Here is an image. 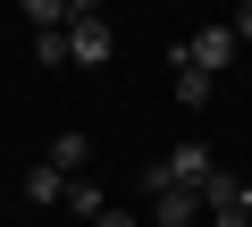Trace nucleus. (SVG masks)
I'll use <instances>...</instances> for the list:
<instances>
[{
    "instance_id": "nucleus-1",
    "label": "nucleus",
    "mask_w": 252,
    "mask_h": 227,
    "mask_svg": "<svg viewBox=\"0 0 252 227\" xmlns=\"http://www.w3.org/2000/svg\"><path fill=\"white\" fill-rule=\"evenodd\" d=\"M202 210H210V227H252V185H244V177H227V168H210Z\"/></svg>"
},
{
    "instance_id": "nucleus-2",
    "label": "nucleus",
    "mask_w": 252,
    "mask_h": 227,
    "mask_svg": "<svg viewBox=\"0 0 252 227\" xmlns=\"http://www.w3.org/2000/svg\"><path fill=\"white\" fill-rule=\"evenodd\" d=\"M235 59V26H202L193 42H177V67H202V76H219Z\"/></svg>"
},
{
    "instance_id": "nucleus-3",
    "label": "nucleus",
    "mask_w": 252,
    "mask_h": 227,
    "mask_svg": "<svg viewBox=\"0 0 252 227\" xmlns=\"http://www.w3.org/2000/svg\"><path fill=\"white\" fill-rule=\"evenodd\" d=\"M109 59V17H67V67H101Z\"/></svg>"
},
{
    "instance_id": "nucleus-4",
    "label": "nucleus",
    "mask_w": 252,
    "mask_h": 227,
    "mask_svg": "<svg viewBox=\"0 0 252 227\" xmlns=\"http://www.w3.org/2000/svg\"><path fill=\"white\" fill-rule=\"evenodd\" d=\"M152 219H160V227H193V219H202V194H193V185H168V194H152Z\"/></svg>"
},
{
    "instance_id": "nucleus-5",
    "label": "nucleus",
    "mask_w": 252,
    "mask_h": 227,
    "mask_svg": "<svg viewBox=\"0 0 252 227\" xmlns=\"http://www.w3.org/2000/svg\"><path fill=\"white\" fill-rule=\"evenodd\" d=\"M160 168H168V177H177V185H193V194H202V185H210V152H202V143H177V152H168V160H160Z\"/></svg>"
},
{
    "instance_id": "nucleus-6",
    "label": "nucleus",
    "mask_w": 252,
    "mask_h": 227,
    "mask_svg": "<svg viewBox=\"0 0 252 227\" xmlns=\"http://www.w3.org/2000/svg\"><path fill=\"white\" fill-rule=\"evenodd\" d=\"M59 202H67V210H76V219H84V227H93V219H101V210H109V194H101V185H93V177H67V194H59Z\"/></svg>"
},
{
    "instance_id": "nucleus-7",
    "label": "nucleus",
    "mask_w": 252,
    "mask_h": 227,
    "mask_svg": "<svg viewBox=\"0 0 252 227\" xmlns=\"http://www.w3.org/2000/svg\"><path fill=\"white\" fill-rule=\"evenodd\" d=\"M59 194H67V177H59L51 160H34V168H26V202H59Z\"/></svg>"
},
{
    "instance_id": "nucleus-8",
    "label": "nucleus",
    "mask_w": 252,
    "mask_h": 227,
    "mask_svg": "<svg viewBox=\"0 0 252 227\" xmlns=\"http://www.w3.org/2000/svg\"><path fill=\"white\" fill-rule=\"evenodd\" d=\"M34 59H42V67H67V26H42V34H34Z\"/></svg>"
},
{
    "instance_id": "nucleus-9",
    "label": "nucleus",
    "mask_w": 252,
    "mask_h": 227,
    "mask_svg": "<svg viewBox=\"0 0 252 227\" xmlns=\"http://www.w3.org/2000/svg\"><path fill=\"white\" fill-rule=\"evenodd\" d=\"M51 168H59V177H84V135H59V143H51Z\"/></svg>"
},
{
    "instance_id": "nucleus-10",
    "label": "nucleus",
    "mask_w": 252,
    "mask_h": 227,
    "mask_svg": "<svg viewBox=\"0 0 252 227\" xmlns=\"http://www.w3.org/2000/svg\"><path fill=\"white\" fill-rule=\"evenodd\" d=\"M17 9H26L34 34H42V26H67V0H17Z\"/></svg>"
},
{
    "instance_id": "nucleus-11",
    "label": "nucleus",
    "mask_w": 252,
    "mask_h": 227,
    "mask_svg": "<svg viewBox=\"0 0 252 227\" xmlns=\"http://www.w3.org/2000/svg\"><path fill=\"white\" fill-rule=\"evenodd\" d=\"M177 101L202 109V101H210V76H202V67H177Z\"/></svg>"
},
{
    "instance_id": "nucleus-12",
    "label": "nucleus",
    "mask_w": 252,
    "mask_h": 227,
    "mask_svg": "<svg viewBox=\"0 0 252 227\" xmlns=\"http://www.w3.org/2000/svg\"><path fill=\"white\" fill-rule=\"evenodd\" d=\"M227 26H235V42H252V0H244V9H235Z\"/></svg>"
},
{
    "instance_id": "nucleus-13",
    "label": "nucleus",
    "mask_w": 252,
    "mask_h": 227,
    "mask_svg": "<svg viewBox=\"0 0 252 227\" xmlns=\"http://www.w3.org/2000/svg\"><path fill=\"white\" fill-rule=\"evenodd\" d=\"M67 17H101V0H67Z\"/></svg>"
},
{
    "instance_id": "nucleus-14",
    "label": "nucleus",
    "mask_w": 252,
    "mask_h": 227,
    "mask_svg": "<svg viewBox=\"0 0 252 227\" xmlns=\"http://www.w3.org/2000/svg\"><path fill=\"white\" fill-rule=\"evenodd\" d=\"M93 227H135V219H126V210H101V219H93Z\"/></svg>"
}]
</instances>
